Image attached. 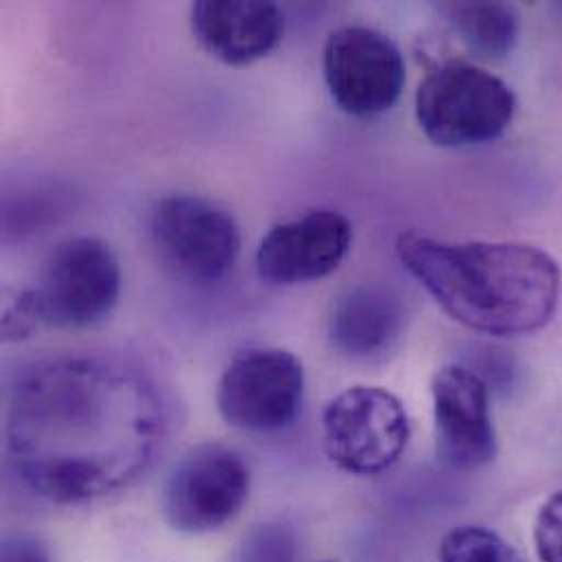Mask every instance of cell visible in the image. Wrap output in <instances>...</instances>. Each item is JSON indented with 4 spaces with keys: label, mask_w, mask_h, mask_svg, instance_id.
<instances>
[{
    "label": "cell",
    "mask_w": 562,
    "mask_h": 562,
    "mask_svg": "<svg viewBox=\"0 0 562 562\" xmlns=\"http://www.w3.org/2000/svg\"><path fill=\"white\" fill-rule=\"evenodd\" d=\"M167 436V407L136 366L64 355L26 368L9 394L7 456L35 497L90 504L132 486Z\"/></svg>",
    "instance_id": "1"
},
{
    "label": "cell",
    "mask_w": 562,
    "mask_h": 562,
    "mask_svg": "<svg viewBox=\"0 0 562 562\" xmlns=\"http://www.w3.org/2000/svg\"><path fill=\"white\" fill-rule=\"evenodd\" d=\"M396 257L449 317L475 333H537L552 322L561 302L559 263L528 244H456L403 233Z\"/></svg>",
    "instance_id": "2"
},
{
    "label": "cell",
    "mask_w": 562,
    "mask_h": 562,
    "mask_svg": "<svg viewBox=\"0 0 562 562\" xmlns=\"http://www.w3.org/2000/svg\"><path fill=\"white\" fill-rule=\"evenodd\" d=\"M517 114L513 88L497 75L464 61L427 72L416 90V121L438 147L488 145L506 134Z\"/></svg>",
    "instance_id": "3"
},
{
    "label": "cell",
    "mask_w": 562,
    "mask_h": 562,
    "mask_svg": "<svg viewBox=\"0 0 562 562\" xmlns=\"http://www.w3.org/2000/svg\"><path fill=\"white\" fill-rule=\"evenodd\" d=\"M409 436L405 405L383 387H348L322 414L324 451L348 475L372 477L390 471L403 458Z\"/></svg>",
    "instance_id": "4"
},
{
    "label": "cell",
    "mask_w": 562,
    "mask_h": 562,
    "mask_svg": "<svg viewBox=\"0 0 562 562\" xmlns=\"http://www.w3.org/2000/svg\"><path fill=\"white\" fill-rule=\"evenodd\" d=\"M149 235L160 263L173 277L195 284L222 281L241 255L235 217L198 195L160 200L149 217Z\"/></svg>",
    "instance_id": "5"
},
{
    "label": "cell",
    "mask_w": 562,
    "mask_h": 562,
    "mask_svg": "<svg viewBox=\"0 0 562 562\" xmlns=\"http://www.w3.org/2000/svg\"><path fill=\"white\" fill-rule=\"evenodd\" d=\"M123 274L114 250L97 237L59 244L33 286L42 324L88 328L105 319L119 302Z\"/></svg>",
    "instance_id": "6"
},
{
    "label": "cell",
    "mask_w": 562,
    "mask_h": 562,
    "mask_svg": "<svg viewBox=\"0 0 562 562\" xmlns=\"http://www.w3.org/2000/svg\"><path fill=\"white\" fill-rule=\"evenodd\" d=\"M250 495V469L231 447L191 449L162 491L167 524L182 535H209L231 524Z\"/></svg>",
    "instance_id": "7"
},
{
    "label": "cell",
    "mask_w": 562,
    "mask_h": 562,
    "mask_svg": "<svg viewBox=\"0 0 562 562\" xmlns=\"http://www.w3.org/2000/svg\"><path fill=\"white\" fill-rule=\"evenodd\" d=\"M304 398L302 361L274 346L239 352L217 385L222 418L241 431L272 434L293 423Z\"/></svg>",
    "instance_id": "8"
},
{
    "label": "cell",
    "mask_w": 562,
    "mask_h": 562,
    "mask_svg": "<svg viewBox=\"0 0 562 562\" xmlns=\"http://www.w3.org/2000/svg\"><path fill=\"white\" fill-rule=\"evenodd\" d=\"M322 66L330 99L350 116L383 114L405 88L401 48L370 26L333 31L324 44Z\"/></svg>",
    "instance_id": "9"
},
{
    "label": "cell",
    "mask_w": 562,
    "mask_h": 562,
    "mask_svg": "<svg viewBox=\"0 0 562 562\" xmlns=\"http://www.w3.org/2000/svg\"><path fill=\"white\" fill-rule=\"evenodd\" d=\"M438 458L456 471H477L497 456L486 381L467 366H445L431 379Z\"/></svg>",
    "instance_id": "10"
},
{
    "label": "cell",
    "mask_w": 562,
    "mask_h": 562,
    "mask_svg": "<svg viewBox=\"0 0 562 562\" xmlns=\"http://www.w3.org/2000/svg\"><path fill=\"white\" fill-rule=\"evenodd\" d=\"M350 246L348 217L328 209L308 211L268 231L257 250V270L270 284L319 281L344 263Z\"/></svg>",
    "instance_id": "11"
},
{
    "label": "cell",
    "mask_w": 562,
    "mask_h": 562,
    "mask_svg": "<svg viewBox=\"0 0 562 562\" xmlns=\"http://www.w3.org/2000/svg\"><path fill=\"white\" fill-rule=\"evenodd\" d=\"M191 29L217 61L248 66L281 44L284 13L263 0H200L191 9Z\"/></svg>",
    "instance_id": "12"
},
{
    "label": "cell",
    "mask_w": 562,
    "mask_h": 562,
    "mask_svg": "<svg viewBox=\"0 0 562 562\" xmlns=\"http://www.w3.org/2000/svg\"><path fill=\"white\" fill-rule=\"evenodd\" d=\"M405 308L385 286L363 284L350 289L333 308L328 333L337 350L355 359L385 355L401 337Z\"/></svg>",
    "instance_id": "13"
},
{
    "label": "cell",
    "mask_w": 562,
    "mask_h": 562,
    "mask_svg": "<svg viewBox=\"0 0 562 562\" xmlns=\"http://www.w3.org/2000/svg\"><path fill=\"white\" fill-rule=\"evenodd\" d=\"M460 42L482 59H504L519 40V15L502 2H451L442 7Z\"/></svg>",
    "instance_id": "14"
},
{
    "label": "cell",
    "mask_w": 562,
    "mask_h": 562,
    "mask_svg": "<svg viewBox=\"0 0 562 562\" xmlns=\"http://www.w3.org/2000/svg\"><path fill=\"white\" fill-rule=\"evenodd\" d=\"M438 562H526L497 532L482 526H460L445 535Z\"/></svg>",
    "instance_id": "15"
},
{
    "label": "cell",
    "mask_w": 562,
    "mask_h": 562,
    "mask_svg": "<svg viewBox=\"0 0 562 562\" xmlns=\"http://www.w3.org/2000/svg\"><path fill=\"white\" fill-rule=\"evenodd\" d=\"M295 541L279 524L259 526L252 530L241 548L239 562H293Z\"/></svg>",
    "instance_id": "16"
},
{
    "label": "cell",
    "mask_w": 562,
    "mask_h": 562,
    "mask_svg": "<svg viewBox=\"0 0 562 562\" xmlns=\"http://www.w3.org/2000/svg\"><path fill=\"white\" fill-rule=\"evenodd\" d=\"M42 326L35 295L31 289L7 291L2 297V339L20 341Z\"/></svg>",
    "instance_id": "17"
},
{
    "label": "cell",
    "mask_w": 562,
    "mask_h": 562,
    "mask_svg": "<svg viewBox=\"0 0 562 562\" xmlns=\"http://www.w3.org/2000/svg\"><path fill=\"white\" fill-rule=\"evenodd\" d=\"M535 550L541 562H562V491L554 493L537 515Z\"/></svg>",
    "instance_id": "18"
},
{
    "label": "cell",
    "mask_w": 562,
    "mask_h": 562,
    "mask_svg": "<svg viewBox=\"0 0 562 562\" xmlns=\"http://www.w3.org/2000/svg\"><path fill=\"white\" fill-rule=\"evenodd\" d=\"M2 562H50V557L37 539L13 535L2 543Z\"/></svg>",
    "instance_id": "19"
}]
</instances>
